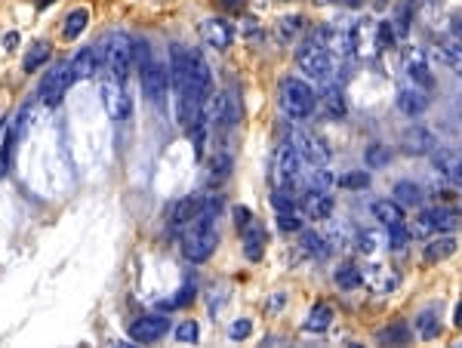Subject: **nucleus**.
Returning <instances> with one entry per match:
<instances>
[{
  "label": "nucleus",
  "instance_id": "nucleus-32",
  "mask_svg": "<svg viewBox=\"0 0 462 348\" xmlns=\"http://www.w3.org/2000/svg\"><path fill=\"white\" fill-rule=\"evenodd\" d=\"M49 53H53V49H49V44L47 40H40V44H34L31 49H28L25 53V59H22V68L28 71V74H34V71L38 68H44V62L49 59Z\"/></svg>",
  "mask_w": 462,
  "mask_h": 348
},
{
  "label": "nucleus",
  "instance_id": "nucleus-1",
  "mask_svg": "<svg viewBox=\"0 0 462 348\" xmlns=\"http://www.w3.org/2000/svg\"><path fill=\"white\" fill-rule=\"evenodd\" d=\"M219 244V231H216V222H213V213L204 210L195 222H188V231L182 238V256L188 262H207L213 250Z\"/></svg>",
  "mask_w": 462,
  "mask_h": 348
},
{
  "label": "nucleus",
  "instance_id": "nucleus-40",
  "mask_svg": "<svg viewBox=\"0 0 462 348\" xmlns=\"http://www.w3.org/2000/svg\"><path fill=\"white\" fill-rule=\"evenodd\" d=\"M416 330H419V336H422V339H435L438 330H440L435 311H422V315L416 317Z\"/></svg>",
  "mask_w": 462,
  "mask_h": 348
},
{
  "label": "nucleus",
  "instance_id": "nucleus-53",
  "mask_svg": "<svg viewBox=\"0 0 462 348\" xmlns=\"http://www.w3.org/2000/svg\"><path fill=\"white\" fill-rule=\"evenodd\" d=\"M219 3H222L225 10H231V13H240V10H244L247 0H219Z\"/></svg>",
  "mask_w": 462,
  "mask_h": 348
},
{
  "label": "nucleus",
  "instance_id": "nucleus-11",
  "mask_svg": "<svg viewBox=\"0 0 462 348\" xmlns=\"http://www.w3.org/2000/svg\"><path fill=\"white\" fill-rule=\"evenodd\" d=\"M197 34H201V40L210 49H229L234 40V28L225 22V19H204V22L197 25Z\"/></svg>",
  "mask_w": 462,
  "mask_h": 348
},
{
  "label": "nucleus",
  "instance_id": "nucleus-54",
  "mask_svg": "<svg viewBox=\"0 0 462 348\" xmlns=\"http://www.w3.org/2000/svg\"><path fill=\"white\" fill-rule=\"evenodd\" d=\"M3 47H6V49H16V47H19V31H10V34H6V38H3Z\"/></svg>",
  "mask_w": 462,
  "mask_h": 348
},
{
  "label": "nucleus",
  "instance_id": "nucleus-25",
  "mask_svg": "<svg viewBox=\"0 0 462 348\" xmlns=\"http://www.w3.org/2000/svg\"><path fill=\"white\" fill-rule=\"evenodd\" d=\"M373 216L376 222H382L386 229H397V225H404L407 219H404V210L397 201H376L373 204Z\"/></svg>",
  "mask_w": 462,
  "mask_h": 348
},
{
  "label": "nucleus",
  "instance_id": "nucleus-36",
  "mask_svg": "<svg viewBox=\"0 0 462 348\" xmlns=\"http://www.w3.org/2000/svg\"><path fill=\"white\" fill-rule=\"evenodd\" d=\"M407 339H410V326L404 321H395L392 326H386L379 333V342H386V345H404Z\"/></svg>",
  "mask_w": 462,
  "mask_h": 348
},
{
  "label": "nucleus",
  "instance_id": "nucleus-41",
  "mask_svg": "<svg viewBox=\"0 0 462 348\" xmlns=\"http://www.w3.org/2000/svg\"><path fill=\"white\" fill-rule=\"evenodd\" d=\"M339 188H352V191H361L370 185V173H364V169H352V173L339 176Z\"/></svg>",
  "mask_w": 462,
  "mask_h": 348
},
{
  "label": "nucleus",
  "instance_id": "nucleus-57",
  "mask_svg": "<svg viewBox=\"0 0 462 348\" xmlns=\"http://www.w3.org/2000/svg\"><path fill=\"white\" fill-rule=\"evenodd\" d=\"M317 3H345V6H354L358 0H317Z\"/></svg>",
  "mask_w": 462,
  "mask_h": 348
},
{
  "label": "nucleus",
  "instance_id": "nucleus-3",
  "mask_svg": "<svg viewBox=\"0 0 462 348\" xmlns=\"http://www.w3.org/2000/svg\"><path fill=\"white\" fill-rule=\"evenodd\" d=\"M315 93L308 83H302L299 77H283L281 81V108L287 111L293 120H302L315 111Z\"/></svg>",
  "mask_w": 462,
  "mask_h": 348
},
{
  "label": "nucleus",
  "instance_id": "nucleus-12",
  "mask_svg": "<svg viewBox=\"0 0 462 348\" xmlns=\"http://www.w3.org/2000/svg\"><path fill=\"white\" fill-rule=\"evenodd\" d=\"M170 330V321L160 315H151V317H139L136 324H130V339L133 342H142V345H151L158 339L167 336Z\"/></svg>",
  "mask_w": 462,
  "mask_h": 348
},
{
  "label": "nucleus",
  "instance_id": "nucleus-17",
  "mask_svg": "<svg viewBox=\"0 0 462 348\" xmlns=\"http://www.w3.org/2000/svg\"><path fill=\"white\" fill-rule=\"evenodd\" d=\"M99 65H102V56H99V47H83L81 53L71 59V71H74V81H92L96 77Z\"/></svg>",
  "mask_w": 462,
  "mask_h": 348
},
{
  "label": "nucleus",
  "instance_id": "nucleus-49",
  "mask_svg": "<svg viewBox=\"0 0 462 348\" xmlns=\"http://www.w3.org/2000/svg\"><path fill=\"white\" fill-rule=\"evenodd\" d=\"M277 229L281 231H299L302 229V219L299 216H293V213H281V216H277Z\"/></svg>",
  "mask_w": 462,
  "mask_h": 348
},
{
  "label": "nucleus",
  "instance_id": "nucleus-4",
  "mask_svg": "<svg viewBox=\"0 0 462 348\" xmlns=\"http://www.w3.org/2000/svg\"><path fill=\"white\" fill-rule=\"evenodd\" d=\"M71 83H74V71H71V62H59V65H53L44 74V81H40L38 87V99L40 105H47V108H56V105L65 99V93L71 90Z\"/></svg>",
  "mask_w": 462,
  "mask_h": 348
},
{
  "label": "nucleus",
  "instance_id": "nucleus-31",
  "mask_svg": "<svg viewBox=\"0 0 462 348\" xmlns=\"http://www.w3.org/2000/svg\"><path fill=\"white\" fill-rule=\"evenodd\" d=\"M330 324H333V308H330V305H324V302H321V305H315V308L308 311V321H305V330H308V333H324Z\"/></svg>",
  "mask_w": 462,
  "mask_h": 348
},
{
  "label": "nucleus",
  "instance_id": "nucleus-38",
  "mask_svg": "<svg viewBox=\"0 0 462 348\" xmlns=\"http://www.w3.org/2000/svg\"><path fill=\"white\" fill-rule=\"evenodd\" d=\"M299 28H302V16H283L281 22H277V40H281V44H290V40L299 34Z\"/></svg>",
  "mask_w": 462,
  "mask_h": 348
},
{
  "label": "nucleus",
  "instance_id": "nucleus-39",
  "mask_svg": "<svg viewBox=\"0 0 462 348\" xmlns=\"http://www.w3.org/2000/svg\"><path fill=\"white\" fill-rule=\"evenodd\" d=\"M438 49H440V59L450 65L453 74L462 77V44H444V47H438Z\"/></svg>",
  "mask_w": 462,
  "mask_h": 348
},
{
  "label": "nucleus",
  "instance_id": "nucleus-5",
  "mask_svg": "<svg viewBox=\"0 0 462 348\" xmlns=\"http://www.w3.org/2000/svg\"><path fill=\"white\" fill-rule=\"evenodd\" d=\"M296 62L305 74H315V77H327L333 71V56L317 44V40H308L296 49Z\"/></svg>",
  "mask_w": 462,
  "mask_h": 348
},
{
  "label": "nucleus",
  "instance_id": "nucleus-51",
  "mask_svg": "<svg viewBox=\"0 0 462 348\" xmlns=\"http://www.w3.org/2000/svg\"><path fill=\"white\" fill-rule=\"evenodd\" d=\"M231 216H234V225H238V229H240V231H244V229H247V225H250V222H253V213H250V210H247V207H234V210H231Z\"/></svg>",
  "mask_w": 462,
  "mask_h": 348
},
{
  "label": "nucleus",
  "instance_id": "nucleus-26",
  "mask_svg": "<svg viewBox=\"0 0 462 348\" xmlns=\"http://www.w3.org/2000/svg\"><path fill=\"white\" fill-rule=\"evenodd\" d=\"M317 102H321L324 115L327 117H345V99H343V90L339 87H324L321 96H317Z\"/></svg>",
  "mask_w": 462,
  "mask_h": 348
},
{
  "label": "nucleus",
  "instance_id": "nucleus-24",
  "mask_svg": "<svg viewBox=\"0 0 462 348\" xmlns=\"http://www.w3.org/2000/svg\"><path fill=\"white\" fill-rule=\"evenodd\" d=\"M244 253H247V259H250V262L262 259V253H265V229H262V225L250 222L244 229Z\"/></svg>",
  "mask_w": 462,
  "mask_h": 348
},
{
  "label": "nucleus",
  "instance_id": "nucleus-28",
  "mask_svg": "<svg viewBox=\"0 0 462 348\" xmlns=\"http://www.w3.org/2000/svg\"><path fill=\"white\" fill-rule=\"evenodd\" d=\"M429 216H431V222H435V229L438 231H456L459 229V222H462V216H459V210L456 207H435V210H429Z\"/></svg>",
  "mask_w": 462,
  "mask_h": 348
},
{
  "label": "nucleus",
  "instance_id": "nucleus-15",
  "mask_svg": "<svg viewBox=\"0 0 462 348\" xmlns=\"http://www.w3.org/2000/svg\"><path fill=\"white\" fill-rule=\"evenodd\" d=\"M302 201V210L308 219H315V222H321V219H327L333 213V197L330 191H321V188H308L305 194L299 197Z\"/></svg>",
  "mask_w": 462,
  "mask_h": 348
},
{
  "label": "nucleus",
  "instance_id": "nucleus-56",
  "mask_svg": "<svg viewBox=\"0 0 462 348\" xmlns=\"http://www.w3.org/2000/svg\"><path fill=\"white\" fill-rule=\"evenodd\" d=\"M453 324H456V326H459V330H462V302L456 305V315H453Z\"/></svg>",
  "mask_w": 462,
  "mask_h": 348
},
{
  "label": "nucleus",
  "instance_id": "nucleus-44",
  "mask_svg": "<svg viewBox=\"0 0 462 348\" xmlns=\"http://www.w3.org/2000/svg\"><path fill=\"white\" fill-rule=\"evenodd\" d=\"M231 173V158L229 154H216L210 160V179H225Z\"/></svg>",
  "mask_w": 462,
  "mask_h": 348
},
{
  "label": "nucleus",
  "instance_id": "nucleus-18",
  "mask_svg": "<svg viewBox=\"0 0 462 348\" xmlns=\"http://www.w3.org/2000/svg\"><path fill=\"white\" fill-rule=\"evenodd\" d=\"M431 163H435V169H438L440 179H447L450 185H462V154H456V151H438L435 158H431Z\"/></svg>",
  "mask_w": 462,
  "mask_h": 348
},
{
  "label": "nucleus",
  "instance_id": "nucleus-55",
  "mask_svg": "<svg viewBox=\"0 0 462 348\" xmlns=\"http://www.w3.org/2000/svg\"><path fill=\"white\" fill-rule=\"evenodd\" d=\"M453 34H456V38L462 40V19H453V28H450Z\"/></svg>",
  "mask_w": 462,
  "mask_h": 348
},
{
  "label": "nucleus",
  "instance_id": "nucleus-14",
  "mask_svg": "<svg viewBox=\"0 0 462 348\" xmlns=\"http://www.w3.org/2000/svg\"><path fill=\"white\" fill-rule=\"evenodd\" d=\"M207 117L219 126H231L238 120V105H234V96L231 93H216L210 96V105H207Z\"/></svg>",
  "mask_w": 462,
  "mask_h": 348
},
{
  "label": "nucleus",
  "instance_id": "nucleus-45",
  "mask_svg": "<svg viewBox=\"0 0 462 348\" xmlns=\"http://www.w3.org/2000/svg\"><path fill=\"white\" fill-rule=\"evenodd\" d=\"M438 229H435V222H431V216L429 213H422L419 219H413V225H410V234L413 238H429V234H435Z\"/></svg>",
  "mask_w": 462,
  "mask_h": 348
},
{
  "label": "nucleus",
  "instance_id": "nucleus-20",
  "mask_svg": "<svg viewBox=\"0 0 462 348\" xmlns=\"http://www.w3.org/2000/svg\"><path fill=\"white\" fill-rule=\"evenodd\" d=\"M401 148L407 154H429L431 148H435V136H431L425 126H410L401 136Z\"/></svg>",
  "mask_w": 462,
  "mask_h": 348
},
{
  "label": "nucleus",
  "instance_id": "nucleus-8",
  "mask_svg": "<svg viewBox=\"0 0 462 348\" xmlns=\"http://www.w3.org/2000/svg\"><path fill=\"white\" fill-rule=\"evenodd\" d=\"M299 167H302V158L293 145H281L274 154V182L277 188H290L296 179H299Z\"/></svg>",
  "mask_w": 462,
  "mask_h": 348
},
{
  "label": "nucleus",
  "instance_id": "nucleus-30",
  "mask_svg": "<svg viewBox=\"0 0 462 348\" xmlns=\"http://www.w3.org/2000/svg\"><path fill=\"white\" fill-rule=\"evenodd\" d=\"M354 247H358L361 253H379V250H386L388 247V234L386 231H361L358 234V240H354Z\"/></svg>",
  "mask_w": 462,
  "mask_h": 348
},
{
  "label": "nucleus",
  "instance_id": "nucleus-7",
  "mask_svg": "<svg viewBox=\"0 0 462 348\" xmlns=\"http://www.w3.org/2000/svg\"><path fill=\"white\" fill-rule=\"evenodd\" d=\"M102 105H105V111H108L111 120L130 117V96H126V90H124V81L105 77L102 81Z\"/></svg>",
  "mask_w": 462,
  "mask_h": 348
},
{
  "label": "nucleus",
  "instance_id": "nucleus-60",
  "mask_svg": "<svg viewBox=\"0 0 462 348\" xmlns=\"http://www.w3.org/2000/svg\"><path fill=\"white\" fill-rule=\"evenodd\" d=\"M3 130H6V126H3V124H0V133H3Z\"/></svg>",
  "mask_w": 462,
  "mask_h": 348
},
{
  "label": "nucleus",
  "instance_id": "nucleus-22",
  "mask_svg": "<svg viewBox=\"0 0 462 348\" xmlns=\"http://www.w3.org/2000/svg\"><path fill=\"white\" fill-rule=\"evenodd\" d=\"M397 108H401V115H407V117L422 115V111L429 108V93L419 90V87H404L401 93H397Z\"/></svg>",
  "mask_w": 462,
  "mask_h": 348
},
{
  "label": "nucleus",
  "instance_id": "nucleus-48",
  "mask_svg": "<svg viewBox=\"0 0 462 348\" xmlns=\"http://www.w3.org/2000/svg\"><path fill=\"white\" fill-rule=\"evenodd\" d=\"M191 299H195V287H182L179 293H176V299H170V302H163L160 308H182V305H188Z\"/></svg>",
  "mask_w": 462,
  "mask_h": 348
},
{
  "label": "nucleus",
  "instance_id": "nucleus-16",
  "mask_svg": "<svg viewBox=\"0 0 462 348\" xmlns=\"http://www.w3.org/2000/svg\"><path fill=\"white\" fill-rule=\"evenodd\" d=\"M204 197L201 194H185V197H179V201L170 207V222L173 225H188V222H195L197 216L204 213Z\"/></svg>",
  "mask_w": 462,
  "mask_h": 348
},
{
  "label": "nucleus",
  "instance_id": "nucleus-46",
  "mask_svg": "<svg viewBox=\"0 0 462 348\" xmlns=\"http://www.w3.org/2000/svg\"><path fill=\"white\" fill-rule=\"evenodd\" d=\"M197 336H201L197 321H182L176 326V339H179V342H197Z\"/></svg>",
  "mask_w": 462,
  "mask_h": 348
},
{
  "label": "nucleus",
  "instance_id": "nucleus-6",
  "mask_svg": "<svg viewBox=\"0 0 462 348\" xmlns=\"http://www.w3.org/2000/svg\"><path fill=\"white\" fill-rule=\"evenodd\" d=\"M290 145H293L296 151H299V158L308 160L311 167H324V163L330 160V148L305 130H290Z\"/></svg>",
  "mask_w": 462,
  "mask_h": 348
},
{
  "label": "nucleus",
  "instance_id": "nucleus-10",
  "mask_svg": "<svg viewBox=\"0 0 462 348\" xmlns=\"http://www.w3.org/2000/svg\"><path fill=\"white\" fill-rule=\"evenodd\" d=\"M361 278H364V287H370L373 293H392V290L401 283L395 268L382 265V262H373V265L361 268Z\"/></svg>",
  "mask_w": 462,
  "mask_h": 348
},
{
  "label": "nucleus",
  "instance_id": "nucleus-59",
  "mask_svg": "<svg viewBox=\"0 0 462 348\" xmlns=\"http://www.w3.org/2000/svg\"><path fill=\"white\" fill-rule=\"evenodd\" d=\"M34 3H38L40 10H44V6H49V3H53V0H34Z\"/></svg>",
  "mask_w": 462,
  "mask_h": 348
},
{
  "label": "nucleus",
  "instance_id": "nucleus-58",
  "mask_svg": "<svg viewBox=\"0 0 462 348\" xmlns=\"http://www.w3.org/2000/svg\"><path fill=\"white\" fill-rule=\"evenodd\" d=\"M244 31L247 34H256V22H253V19H247V22H244Z\"/></svg>",
  "mask_w": 462,
  "mask_h": 348
},
{
  "label": "nucleus",
  "instance_id": "nucleus-47",
  "mask_svg": "<svg viewBox=\"0 0 462 348\" xmlns=\"http://www.w3.org/2000/svg\"><path fill=\"white\" fill-rule=\"evenodd\" d=\"M388 160H392V151H388L386 145H373L367 151V163H370V167H386Z\"/></svg>",
  "mask_w": 462,
  "mask_h": 348
},
{
  "label": "nucleus",
  "instance_id": "nucleus-43",
  "mask_svg": "<svg viewBox=\"0 0 462 348\" xmlns=\"http://www.w3.org/2000/svg\"><path fill=\"white\" fill-rule=\"evenodd\" d=\"M272 204H274V210H277V213H287V210H293V207H296V197H293V191H290V188H274Z\"/></svg>",
  "mask_w": 462,
  "mask_h": 348
},
{
  "label": "nucleus",
  "instance_id": "nucleus-27",
  "mask_svg": "<svg viewBox=\"0 0 462 348\" xmlns=\"http://www.w3.org/2000/svg\"><path fill=\"white\" fill-rule=\"evenodd\" d=\"M456 238L453 234H444V238H438V240H429V247H425V262H444V259H450L453 253H456Z\"/></svg>",
  "mask_w": 462,
  "mask_h": 348
},
{
  "label": "nucleus",
  "instance_id": "nucleus-33",
  "mask_svg": "<svg viewBox=\"0 0 462 348\" xmlns=\"http://www.w3.org/2000/svg\"><path fill=\"white\" fill-rule=\"evenodd\" d=\"M333 281H336V287H343V290H354V287H361V283H364V278H361V268L352 265V262L339 265L336 274H333Z\"/></svg>",
  "mask_w": 462,
  "mask_h": 348
},
{
  "label": "nucleus",
  "instance_id": "nucleus-42",
  "mask_svg": "<svg viewBox=\"0 0 462 348\" xmlns=\"http://www.w3.org/2000/svg\"><path fill=\"white\" fill-rule=\"evenodd\" d=\"M302 250L308 253V256H327V244H324L321 234L305 231V234H302Z\"/></svg>",
  "mask_w": 462,
  "mask_h": 348
},
{
  "label": "nucleus",
  "instance_id": "nucleus-29",
  "mask_svg": "<svg viewBox=\"0 0 462 348\" xmlns=\"http://www.w3.org/2000/svg\"><path fill=\"white\" fill-rule=\"evenodd\" d=\"M87 25H90V13L83 10H71L68 13V19H65V28H62V38L65 40H77L83 31H87Z\"/></svg>",
  "mask_w": 462,
  "mask_h": 348
},
{
  "label": "nucleus",
  "instance_id": "nucleus-21",
  "mask_svg": "<svg viewBox=\"0 0 462 348\" xmlns=\"http://www.w3.org/2000/svg\"><path fill=\"white\" fill-rule=\"evenodd\" d=\"M317 44H321L330 56H345L352 53V31H336V28H324V31H317Z\"/></svg>",
  "mask_w": 462,
  "mask_h": 348
},
{
  "label": "nucleus",
  "instance_id": "nucleus-52",
  "mask_svg": "<svg viewBox=\"0 0 462 348\" xmlns=\"http://www.w3.org/2000/svg\"><path fill=\"white\" fill-rule=\"evenodd\" d=\"M416 10H422L425 16H435L440 10V0H416Z\"/></svg>",
  "mask_w": 462,
  "mask_h": 348
},
{
  "label": "nucleus",
  "instance_id": "nucleus-34",
  "mask_svg": "<svg viewBox=\"0 0 462 348\" xmlns=\"http://www.w3.org/2000/svg\"><path fill=\"white\" fill-rule=\"evenodd\" d=\"M395 197H397V204H404V207H419V204H422V188L413 185V182H397Z\"/></svg>",
  "mask_w": 462,
  "mask_h": 348
},
{
  "label": "nucleus",
  "instance_id": "nucleus-37",
  "mask_svg": "<svg viewBox=\"0 0 462 348\" xmlns=\"http://www.w3.org/2000/svg\"><path fill=\"white\" fill-rule=\"evenodd\" d=\"M16 142L19 136L13 130H6V139L0 145V176H10V167H13V151H16Z\"/></svg>",
  "mask_w": 462,
  "mask_h": 348
},
{
  "label": "nucleus",
  "instance_id": "nucleus-50",
  "mask_svg": "<svg viewBox=\"0 0 462 348\" xmlns=\"http://www.w3.org/2000/svg\"><path fill=\"white\" fill-rule=\"evenodd\" d=\"M253 333V324H250V317H240V321H234L229 326V336L231 339H247Z\"/></svg>",
  "mask_w": 462,
  "mask_h": 348
},
{
  "label": "nucleus",
  "instance_id": "nucleus-13",
  "mask_svg": "<svg viewBox=\"0 0 462 348\" xmlns=\"http://www.w3.org/2000/svg\"><path fill=\"white\" fill-rule=\"evenodd\" d=\"M185 71H188V81L201 90L204 96H210V87H213V77H210V65L197 49H185Z\"/></svg>",
  "mask_w": 462,
  "mask_h": 348
},
{
  "label": "nucleus",
  "instance_id": "nucleus-35",
  "mask_svg": "<svg viewBox=\"0 0 462 348\" xmlns=\"http://www.w3.org/2000/svg\"><path fill=\"white\" fill-rule=\"evenodd\" d=\"M305 185L308 188H321V191H330L336 185V176L330 173L327 167H311V173L305 176Z\"/></svg>",
  "mask_w": 462,
  "mask_h": 348
},
{
  "label": "nucleus",
  "instance_id": "nucleus-9",
  "mask_svg": "<svg viewBox=\"0 0 462 348\" xmlns=\"http://www.w3.org/2000/svg\"><path fill=\"white\" fill-rule=\"evenodd\" d=\"M142 71V93H145L151 102H163L167 99V87H170V68L163 62H148Z\"/></svg>",
  "mask_w": 462,
  "mask_h": 348
},
{
  "label": "nucleus",
  "instance_id": "nucleus-19",
  "mask_svg": "<svg viewBox=\"0 0 462 348\" xmlns=\"http://www.w3.org/2000/svg\"><path fill=\"white\" fill-rule=\"evenodd\" d=\"M404 71L407 77L419 87H431V71H429V62H425V53L422 49H407L404 53Z\"/></svg>",
  "mask_w": 462,
  "mask_h": 348
},
{
  "label": "nucleus",
  "instance_id": "nucleus-2",
  "mask_svg": "<svg viewBox=\"0 0 462 348\" xmlns=\"http://www.w3.org/2000/svg\"><path fill=\"white\" fill-rule=\"evenodd\" d=\"M99 56H102V71L105 77H115V81H126L133 65V40L130 34L115 31L99 44Z\"/></svg>",
  "mask_w": 462,
  "mask_h": 348
},
{
  "label": "nucleus",
  "instance_id": "nucleus-23",
  "mask_svg": "<svg viewBox=\"0 0 462 348\" xmlns=\"http://www.w3.org/2000/svg\"><path fill=\"white\" fill-rule=\"evenodd\" d=\"M352 47H354V53H361V56L379 53L376 25H373V22H358V25H354V28H352Z\"/></svg>",
  "mask_w": 462,
  "mask_h": 348
}]
</instances>
